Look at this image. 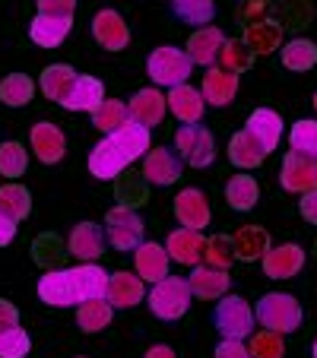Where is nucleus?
Returning a JSON list of instances; mask_svg holds the SVG:
<instances>
[{
	"label": "nucleus",
	"instance_id": "obj_24",
	"mask_svg": "<svg viewBox=\"0 0 317 358\" xmlns=\"http://www.w3.org/2000/svg\"><path fill=\"white\" fill-rule=\"evenodd\" d=\"M232 244H235V260H244V264L263 260V254L273 248L270 231L260 229V225H241V229L232 235Z\"/></svg>",
	"mask_w": 317,
	"mask_h": 358
},
{
	"label": "nucleus",
	"instance_id": "obj_35",
	"mask_svg": "<svg viewBox=\"0 0 317 358\" xmlns=\"http://www.w3.org/2000/svg\"><path fill=\"white\" fill-rule=\"evenodd\" d=\"M89 115H92V127H95V130H101L105 136L115 134L118 127H124V124L130 121L127 101H121V99H105V101L99 105V108L89 111Z\"/></svg>",
	"mask_w": 317,
	"mask_h": 358
},
{
	"label": "nucleus",
	"instance_id": "obj_27",
	"mask_svg": "<svg viewBox=\"0 0 317 358\" xmlns=\"http://www.w3.org/2000/svg\"><path fill=\"white\" fill-rule=\"evenodd\" d=\"M244 130H251V134L263 143V149L273 152V149L279 146V140H283V117L273 108H257V111H251Z\"/></svg>",
	"mask_w": 317,
	"mask_h": 358
},
{
	"label": "nucleus",
	"instance_id": "obj_50",
	"mask_svg": "<svg viewBox=\"0 0 317 358\" xmlns=\"http://www.w3.org/2000/svg\"><path fill=\"white\" fill-rule=\"evenodd\" d=\"M146 358H178V355H175V349H171V345L159 343V345H149V349H146Z\"/></svg>",
	"mask_w": 317,
	"mask_h": 358
},
{
	"label": "nucleus",
	"instance_id": "obj_18",
	"mask_svg": "<svg viewBox=\"0 0 317 358\" xmlns=\"http://www.w3.org/2000/svg\"><path fill=\"white\" fill-rule=\"evenodd\" d=\"M165 250H169V257L181 266H197L203 264V250H206V238L194 229H175L169 231L165 238Z\"/></svg>",
	"mask_w": 317,
	"mask_h": 358
},
{
	"label": "nucleus",
	"instance_id": "obj_4",
	"mask_svg": "<svg viewBox=\"0 0 317 358\" xmlns=\"http://www.w3.org/2000/svg\"><path fill=\"white\" fill-rule=\"evenodd\" d=\"M190 73H194V61L188 57V51H181V48H175V45L155 48L153 55L146 57V76L159 89L181 86V83H188Z\"/></svg>",
	"mask_w": 317,
	"mask_h": 358
},
{
	"label": "nucleus",
	"instance_id": "obj_45",
	"mask_svg": "<svg viewBox=\"0 0 317 358\" xmlns=\"http://www.w3.org/2000/svg\"><path fill=\"white\" fill-rule=\"evenodd\" d=\"M41 16H55V20H73L76 0H35Z\"/></svg>",
	"mask_w": 317,
	"mask_h": 358
},
{
	"label": "nucleus",
	"instance_id": "obj_39",
	"mask_svg": "<svg viewBox=\"0 0 317 358\" xmlns=\"http://www.w3.org/2000/svg\"><path fill=\"white\" fill-rule=\"evenodd\" d=\"M289 146H292V152H298V156L317 159V121H311V117H302V121L292 124Z\"/></svg>",
	"mask_w": 317,
	"mask_h": 358
},
{
	"label": "nucleus",
	"instance_id": "obj_44",
	"mask_svg": "<svg viewBox=\"0 0 317 358\" xmlns=\"http://www.w3.org/2000/svg\"><path fill=\"white\" fill-rule=\"evenodd\" d=\"M203 264L216 266V270H229L235 264V244H232L229 235H213L206 241V250H203Z\"/></svg>",
	"mask_w": 317,
	"mask_h": 358
},
{
	"label": "nucleus",
	"instance_id": "obj_33",
	"mask_svg": "<svg viewBox=\"0 0 317 358\" xmlns=\"http://www.w3.org/2000/svg\"><path fill=\"white\" fill-rule=\"evenodd\" d=\"M257 200H260V184H257V178H251V175L229 178V184H225V203H229L232 210L248 213V210H254Z\"/></svg>",
	"mask_w": 317,
	"mask_h": 358
},
{
	"label": "nucleus",
	"instance_id": "obj_23",
	"mask_svg": "<svg viewBox=\"0 0 317 358\" xmlns=\"http://www.w3.org/2000/svg\"><path fill=\"white\" fill-rule=\"evenodd\" d=\"M165 101H169V111L181 124H200L203 111H206V101H203L200 89L188 86V83H181V86H171L169 95H165Z\"/></svg>",
	"mask_w": 317,
	"mask_h": 358
},
{
	"label": "nucleus",
	"instance_id": "obj_25",
	"mask_svg": "<svg viewBox=\"0 0 317 358\" xmlns=\"http://www.w3.org/2000/svg\"><path fill=\"white\" fill-rule=\"evenodd\" d=\"M244 45L254 51V55H273L283 48V26L273 20H251L244 26Z\"/></svg>",
	"mask_w": 317,
	"mask_h": 358
},
{
	"label": "nucleus",
	"instance_id": "obj_41",
	"mask_svg": "<svg viewBox=\"0 0 317 358\" xmlns=\"http://www.w3.org/2000/svg\"><path fill=\"white\" fill-rule=\"evenodd\" d=\"M32 352V339L20 324L0 327V358H26Z\"/></svg>",
	"mask_w": 317,
	"mask_h": 358
},
{
	"label": "nucleus",
	"instance_id": "obj_8",
	"mask_svg": "<svg viewBox=\"0 0 317 358\" xmlns=\"http://www.w3.org/2000/svg\"><path fill=\"white\" fill-rule=\"evenodd\" d=\"M181 171H184V159L169 146H155L143 156V178H146L149 184H155V187H171V184H178Z\"/></svg>",
	"mask_w": 317,
	"mask_h": 358
},
{
	"label": "nucleus",
	"instance_id": "obj_52",
	"mask_svg": "<svg viewBox=\"0 0 317 358\" xmlns=\"http://www.w3.org/2000/svg\"><path fill=\"white\" fill-rule=\"evenodd\" d=\"M314 115H317V92H314Z\"/></svg>",
	"mask_w": 317,
	"mask_h": 358
},
{
	"label": "nucleus",
	"instance_id": "obj_14",
	"mask_svg": "<svg viewBox=\"0 0 317 358\" xmlns=\"http://www.w3.org/2000/svg\"><path fill=\"white\" fill-rule=\"evenodd\" d=\"M105 298H108V304L115 311H127V308H136V304L146 298V282L130 270H118L108 276Z\"/></svg>",
	"mask_w": 317,
	"mask_h": 358
},
{
	"label": "nucleus",
	"instance_id": "obj_29",
	"mask_svg": "<svg viewBox=\"0 0 317 358\" xmlns=\"http://www.w3.org/2000/svg\"><path fill=\"white\" fill-rule=\"evenodd\" d=\"M111 317H115V308L108 304V298H89V301L76 304V327L83 333L108 330Z\"/></svg>",
	"mask_w": 317,
	"mask_h": 358
},
{
	"label": "nucleus",
	"instance_id": "obj_17",
	"mask_svg": "<svg viewBox=\"0 0 317 358\" xmlns=\"http://www.w3.org/2000/svg\"><path fill=\"white\" fill-rule=\"evenodd\" d=\"M171 257L165 244L159 241H143L140 248L134 250V273L143 279V282H159V279L169 276Z\"/></svg>",
	"mask_w": 317,
	"mask_h": 358
},
{
	"label": "nucleus",
	"instance_id": "obj_38",
	"mask_svg": "<svg viewBox=\"0 0 317 358\" xmlns=\"http://www.w3.org/2000/svg\"><path fill=\"white\" fill-rule=\"evenodd\" d=\"M171 10L188 26H209L216 16V0H171Z\"/></svg>",
	"mask_w": 317,
	"mask_h": 358
},
{
	"label": "nucleus",
	"instance_id": "obj_37",
	"mask_svg": "<svg viewBox=\"0 0 317 358\" xmlns=\"http://www.w3.org/2000/svg\"><path fill=\"white\" fill-rule=\"evenodd\" d=\"M0 213H7L13 222H22L32 213V194L22 184H3L0 187Z\"/></svg>",
	"mask_w": 317,
	"mask_h": 358
},
{
	"label": "nucleus",
	"instance_id": "obj_53",
	"mask_svg": "<svg viewBox=\"0 0 317 358\" xmlns=\"http://www.w3.org/2000/svg\"><path fill=\"white\" fill-rule=\"evenodd\" d=\"M76 358H83V355H76Z\"/></svg>",
	"mask_w": 317,
	"mask_h": 358
},
{
	"label": "nucleus",
	"instance_id": "obj_6",
	"mask_svg": "<svg viewBox=\"0 0 317 358\" xmlns=\"http://www.w3.org/2000/svg\"><path fill=\"white\" fill-rule=\"evenodd\" d=\"M175 152L190 169H206L216 159V140L200 124H181L175 130Z\"/></svg>",
	"mask_w": 317,
	"mask_h": 358
},
{
	"label": "nucleus",
	"instance_id": "obj_10",
	"mask_svg": "<svg viewBox=\"0 0 317 358\" xmlns=\"http://www.w3.org/2000/svg\"><path fill=\"white\" fill-rule=\"evenodd\" d=\"M105 244H108V238H105V229H101L99 222L73 225V231H70V238H67L70 257H76L80 264H95V260L105 254Z\"/></svg>",
	"mask_w": 317,
	"mask_h": 358
},
{
	"label": "nucleus",
	"instance_id": "obj_11",
	"mask_svg": "<svg viewBox=\"0 0 317 358\" xmlns=\"http://www.w3.org/2000/svg\"><path fill=\"white\" fill-rule=\"evenodd\" d=\"M127 165H130V159L124 156L121 146L111 136H101L92 146V152H89V175L99 178V181H115Z\"/></svg>",
	"mask_w": 317,
	"mask_h": 358
},
{
	"label": "nucleus",
	"instance_id": "obj_34",
	"mask_svg": "<svg viewBox=\"0 0 317 358\" xmlns=\"http://www.w3.org/2000/svg\"><path fill=\"white\" fill-rule=\"evenodd\" d=\"M279 57H283L286 70H292V73H308L317 64V45L311 38H292V41H286Z\"/></svg>",
	"mask_w": 317,
	"mask_h": 358
},
{
	"label": "nucleus",
	"instance_id": "obj_49",
	"mask_svg": "<svg viewBox=\"0 0 317 358\" xmlns=\"http://www.w3.org/2000/svg\"><path fill=\"white\" fill-rule=\"evenodd\" d=\"M7 324H20V308L13 301H7V298H0V327Z\"/></svg>",
	"mask_w": 317,
	"mask_h": 358
},
{
	"label": "nucleus",
	"instance_id": "obj_20",
	"mask_svg": "<svg viewBox=\"0 0 317 358\" xmlns=\"http://www.w3.org/2000/svg\"><path fill=\"white\" fill-rule=\"evenodd\" d=\"M200 95H203V101L213 105V108H225V105H232L235 95H238V73L223 70V67H206Z\"/></svg>",
	"mask_w": 317,
	"mask_h": 358
},
{
	"label": "nucleus",
	"instance_id": "obj_21",
	"mask_svg": "<svg viewBox=\"0 0 317 358\" xmlns=\"http://www.w3.org/2000/svg\"><path fill=\"white\" fill-rule=\"evenodd\" d=\"M127 111H130V117H134V121L143 124V127H159V124H162V117L169 115V101H165V95L159 92V86L140 89V92L127 101Z\"/></svg>",
	"mask_w": 317,
	"mask_h": 358
},
{
	"label": "nucleus",
	"instance_id": "obj_32",
	"mask_svg": "<svg viewBox=\"0 0 317 358\" xmlns=\"http://www.w3.org/2000/svg\"><path fill=\"white\" fill-rule=\"evenodd\" d=\"M76 70L70 67V64H51V67H45L41 70V92H45V99H51V101H64L67 99V92L73 89V83H76Z\"/></svg>",
	"mask_w": 317,
	"mask_h": 358
},
{
	"label": "nucleus",
	"instance_id": "obj_42",
	"mask_svg": "<svg viewBox=\"0 0 317 358\" xmlns=\"http://www.w3.org/2000/svg\"><path fill=\"white\" fill-rule=\"evenodd\" d=\"M248 352L251 358H286V343L273 330H260V333L254 330L248 336Z\"/></svg>",
	"mask_w": 317,
	"mask_h": 358
},
{
	"label": "nucleus",
	"instance_id": "obj_1",
	"mask_svg": "<svg viewBox=\"0 0 317 358\" xmlns=\"http://www.w3.org/2000/svg\"><path fill=\"white\" fill-rule=\"evenodd\" d=\"M108 273L99 264H80L70 270H51L38 279L35 292L48 308H76L89 298H105Z\"/></svg>",
	"mask_w": 317,
	"mask_h": 358
},
{
	"label": "nucleus",
	"instance_id": "obj_26",
	"mask_svg": "<svg viewBox=\"0 0 317 358\" xmlns=\"http://www.w3.org/2000/svg\"><path fill=\"white\" fill-rule=\"evenodd\" d=\"M105 101V86H101V80H95V76H76L73 89L67 92V99L61 101L67 111H95Z\"/></svg>",
	"mask_w": 317,
	"mask_h": 358
},
{
	"label": "nucleus",
	"instance_id": "obj_28",
	"mask_svg": "<svg viewBox=\"0 0 317 358\" xmlns=\"http://www.w3.org/2000/svg\"><path fill=\"white\" fill-rule=\"evenodd\" d=\"M267 156H270V152L263 149V143L257 140L251 130H238V134L229 140V159H232V165H238V169H257Z\"/></svg>",
	"mask_w": 317,
	"mask_h": 358
},
{
	"label": "nucleus",
	"instance_id": "obj_5",
	"mask_svg": "<svg viewBox=\"0 0 317 358\" xmlns=\"http://www.w3.org/2000/svg\"><path fill=\"white\" fill-rule=\"evenodd\" d=\"M213 324L223 333V339H248L254 333V308L241 295H223L213 314Z\"/></svg>",
	"mask_w": 317,
	"mask_h": 358
},
{
	"label": "nucleus",
	"instance_id": "obj_30",
	"mask_svg": "<svg viewBox=\"0 0 317 358\" xmlns=\"http://www.w3.org/2000/svg\"><path fill=\"white\" fill-rule=\"evenodd\" d=\"M108 136L118 143V146H121V152L130 159V162L143 159L149 149H153V146H149V127H143V124L134 121V117H130L124 127H118L115 134H108Z\"/></svg>",
	"mask_w": 317,
	"mask_h": 358
},
{
	"label": "nucleus",
	"instance_id": "obj_43",
	"mask_svg": "<svg viewBox=\"0 0 317 358\" xmlns=\"http://www.w3.org/2000/svg\"><path fill=\"white\" fill-rule=\"evenodd\" d=\"M254 61V51H251L244 41H235V38H225L223 51H219V67L223 70H232V73H244Z\"/></svg>",
	"mask_w": 317,
	"mask_h": 358
},
{
	"label": "nucleus",
	"instance_id": "obj_2",
	"mask_svg": "<svg viewBox=\"0 0 317 358\" xmlns=\"http://www.w3.org/2000/svg\"><path fill=\"white\" fill-rule=\"evenodd\" d=\"M254 320L263 330H273L279 336H289L302 327V304L286 292H267L254 308Z\"/></svg>",
	"mask_w": 317,
	"mask_h": 358
},
{
	"label": "nucleus",
	"instance_id": "obj_3",
	"mask_svg": "<svg viewBox=\"0 0 317 358\" xmlns=\"http://www.w3.org/2000/svg\"><path fill=\"white\" fill-rule=\"evenodd\" d=\"M149 311L159 320H181L188 314L190 301H194V292H190L188 279L181 276H165L159 282H153V289L146 292Z\"/></svg>",
	"mask_w": 317,
	"mask_h": 358
},
{
	"label": "nucleus",
	"instance_id": "obj_46",
	"mask_svg": "<svg viewBox=\"0 0 317 358\" xmlns=\"http://www.w3.org/2000/svg\"><path fill=\"white\" fill-rule=\"evenodd\" d=\"M216 358H251V352L244 345V339H223L216 345Z\"/></svg>",
	"mask_w": 317,
	"mask_h": 358
},
{
	"label": "nucleus",
	"instance_id": "obj_12",
	"mask_svg": "<svg viewBox=\"0 0 317 358\" xmlns=\"http://www.w3.org/2000/svg\"><path fill=\"white\" fill-rule=\"evenodd\" d=\"M279 184L289 194H308L317 187V159L298 156V152H286L283 169H279Z\"/></svg>",
	"mask_w": 317,
	"mask_h": 358
},
{
	"label": "nucleus",
	"instance_id": "obj_15",
	"mask_svg": "<svg viewBox=\"0 0 317 358\" xmlns=\"http://www.w3.org/2000/svg\"><path fill=\"white\" fill-rule=\"evenodd\" d=\"M92 38L99 41L105 51H124L130 45V29L118 10H99L92 16Z\"/></svg>",
	"mask_w": 317,
	"mask_h": 358
},
{
	"label": "nucleus",
	"instance_id": "obj_16",
	"mask_svg": "<svg viewBox=\"0 0 317 358\" xmlns=\"http://www.w3.org/2000/svg\"><path fill=\"white\" fill-rule=\"evenodd\" d=\"M260 264L270 279H292L304 270V248L302 244H276L263 254Z\"/></svg>",
	"mask_w": 317,
	"mask_h": 358
},
{
	"label": "nucleus",
	"instance_id": "obj_51",
	"mask_svg": "<svg viewBox=\"0 0 317 358\" xmlns=\"http://www.w3.org/2000/svg\"><path fill=\"white\" fill-rule=\"evenodd\" d=\"M311 355H314V358H317V339H314V349H311Z\"/></svg>",
	"mask_w": 317,
	"mask_h": 358
},
{
	"label": "nucleus",
	"instance_id": "obj_47",
	"mask_svg": "<svg viewBox=\"0 0 317 358\" xmlns=\"http://www.w3.org/2000/svg\"><path fill=\"white\" fill-rule=\"evenodd\" d=\"M298 213H302L304 222L317 225V187L308 190V194H302V200H298Z\"/></svg>",
	"mask_w": 317,
	"mask_h": 358
},
{
	"label": "nucleus",
	"instance_id": "obj_13",
	"mask_svg": "<svg viewBox=\"0 0 317 358\" xmlns=\"http://www.w3.org/2000/svg\"><path fill=\"white\" fill-rule=\"evenodd\" d=\"M29 143H32V152L41 165H57L64 159V152H67V136L51 121L35 124L32 134H29Z\"/></svg>",
	"mask_w": 317,
	"mask_h": 358
},
{
	"label": "nucleus",
	"instance_id": "obj_22",
	"mask_svg": "<svg viewBox=\"0 0 317 358\" xmlns=\"http://www.w3.org/2000/svg\"><path fill=\"white\" fill-rule=\"evenodd\" d=\"M223 45H225L223 29L200 26L188 38V57L194 61V67H197V64H200V67H213V64L219 61V51H223Z\"/></svg>",
	"mask_w": 317,
	"mask_h": 358
},
{
	"label": "nucleus",
	"instance_id": "obj_19",
	"mask_svg": "<svg viewBox=\"0 0 317 358\" xmlns=\"http://www.w3.org/2000/svg\"><path fill=\"white\" fill-rule=\"evenodd\" d=\"M188 285H190V292H194V298H200V301H216V298L229 295L232 279H229V270L197 264L194 270H190Z\"/></svg>",
	"mask_w": 317,
	"mask_h": 358
},
{
	"label": "nucleus",
	"instance_id": "obj_48",
	"mask_svg": "<svg viewBox=\"0 0 317 358\" xmlns=\"http://www.w3.org/2000/svg\"><path fill=\"white\" fill-rule=\"evenodd\" d=\"M16 225H20V222H13V219H10L7 213H0V248L13 244V238H16Z\"/></svg>",
	"mask_w": 317,
	"mask_h": 358
},
{
	"label": "nucleus",
	"instance_id": "obj_7",
	"mask_svg": "<svg viewBox=\"0 0 317 358\" xmlns=\"http://www.w3.org/2000/svg\"><path fill=\"white\" fill-rule=\"evenodd\" d=\"M105 238L115 250H136L146 241V225L130 206H115L105 216Z\"/></svg>",
	"mask_w": 317,
	"mask_h": 358
},
{
	"label": "nucleus",
	"instance_id": "obj_31",
	"mask_svg": "<svg viewBox=\"0 0 317 358\" xmlns=\"http://www.w3.org/2000/svg\"><path fill=\"white\" fill-rule=\"evenodd\" d=\"M70 26H73V20H55V16L38 13L32 20V26H29V38H32L38 48H57L67 41Z\"/></svg>",
	"mask_w": 317,
	"mask_h": 358
},
{
	"label": "nucleus",
	"instance_id": "obj_9",
	"mask_svg": "<svg viewBox=\"0 0 317 358\" xmlns=\"http://www.w3.org/2000/svg\"><path fill=\"white\" fill-rule=\"evenodd\" d=\"M171 210H175L178 225H184V229L203 231V229H209V222H213V210H209V200H206V194H203L200 187H184L181 194L175 196Z\"/></svg>",
	"mask_w": 317,
	"mask_h": 358
},
{
	"label": "nucleus",
	"instance_id": "obj_36",
	"mask_svg": "<svg viewBox=\"0 0 317 358\" xmlns=\"http://www.w3.org/2000/svg\"><path fill=\"white\" fill-rule=\"evenodd\" d=\"M35 99V83L32 76L26 73H10L0 80V101L7 105V108H22L29 101Z\"/></svg>",
	"mask_w": 317,
	"mask_h": 358
},
{
	"label": "nucleus",
	"instance_id": "obj_40",
	"mask_svg": "<svg viewBox=\"0 0 317 358\" xmlns=\"http://www.w3.org/2000/svg\"><path fill=\"white\" fill-rule=\"evenodd\" d=\"M29 169V152L22 143H0V178H22Z\"/></svg>",
	"mask_w": 317,
	"mask_h": 358
}]
</instances>
